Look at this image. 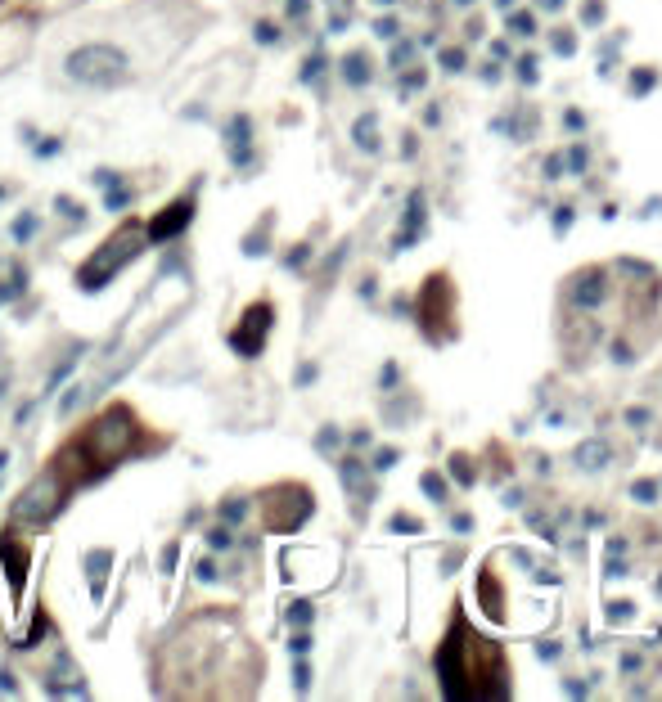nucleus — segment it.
<instances>
[{"instance_id": "423d86ee", "label": "nucleus", "mask_w": 662, "mask_h": 702, "mask_svg": "<svg viewBox=\"0 0 662 702\" xmlns=\"http://www.w3.org/2000/svg\"><path fill=\"white\" fill-rule=\"evenodd\" d=\"M509 23H514V32H532V27H536V18H532V14H514V18H509Z\"/></svg>"}, {"instance_id": "0eeeda50", "label": "nucleus", "mask_w": 662, "mask_h": 702, "mask_svg": "<svg viewBox=\"0 0 662 702\" xmlns=\"http://www.w3.org/2000/svg\"><path fill=\"white\" fill-rule=\"evenodd\" d=\"M635 495H640V504H653V482H640V486H635Z\"/></svg>"}, {"instance_id": "f03ea898", "label": "nucleus", "mask_w": 662, "mask_h": 702, "mask_svg": "<svg viewBox=\"0 0 662 702\" xmlns=\"http://www.w3.org/2000/svg\"><path fill=\"white\" fill-rule=\"evenodd\" d=\"M145 239H149L145 221H122L118 234H109V239L100 243V252L82 266V288H100L109 275H118V270L140 252V243H145Z\"/></svg>"}, {"instance_id": "f257e3e1", "label": "nucleus", "mask_w": 662, "mask_h": 702, "mask_svg": "<svg viewBox=\"0 0 662 702\" xmlns=\"http://www.w3.org/2000/svg\"><path fill=\"white\" fill-rule=\"evenodd\" d=\"M140 446H145V428L131 414V405H109L77 437L64 441V450L50 459V468L64 477L68 491H77V486L95 482L100 473H109L113 464H122L127 455H136Z\"/></svg>"}, {"instance_id": "7ed1b4c3", "label": "nucleus", "mask_w": 662, "mask_h": 702, "mask_svg": "<svg viewBox=\"0 0 662 702\" xmlns=\"http://www.w3.org/2000/svg\"><path fill=\"white\" fill-rule=\"evenodd\" d=\"M73 77L82 81H118L122 77V59L113 50H104V45H91V50H77L73 54Z\"/></svg>"}, {"instance_id": "20e7f679", "label": "nucleus", "mask_w": 662, "mask_h": 702, "mask_svg": "<svg viewBox=\"0 0 662 702\" xmlns=\"http://www.w3.org/2000/svg\"><path fill=\"white\" fill-rule=\"evenodd\" d=\"M244 329H239L235 333V347L239 351H244V356H257V347H262V338H266V329H271V306H253V311H248L244 315Z\"/></svg>"}, {"instance_id": "39448f33", "label": "nucleus", "mask_w": 662, "mask_h": 702, "mask_svg": "<svg viewBox=\"0 0 662 702\" xmlns=\"http://www.w3.org/2000/svg\"><path fill=\"white\" fill-rule=\"evenodd\" d=\"M181 225H190V198H181V203L167 207V216H158V221H149V239H167L172 230H181Z\"/></svg>"}]
</instances>
